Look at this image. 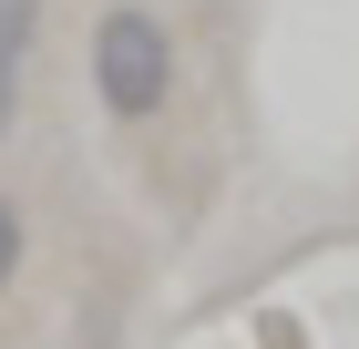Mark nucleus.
<instances>
[{
  "label": "nucleus",
  "instance_id": "obj_4",
  "mask_svg": "<svg viewBox=\"0 0 359 349\" xmlns=\"http://www.w3.org/2000/svg\"><path fill=\"white\" fill-rule=\"evenodd\" d=\"M11 124H21V62H0V144H11Z\"/></svg>",
  "mask_w": 359,
  "mask_h": 349
},
{
  "label": "nucleus",
  "instance_id": "obj_2",
  "mask_svg": "<svg viewBox=\"0 0 359 349\" xmlns=\"http://www.w3.org/2000/svg\"><path fill=\"white\" fill-rule=\"evenodd\" d=\"M41 41V0H0V62H31Z\"/></svg>",
  "mask_w": 359,
  "mask_h": 349
},
{
  "label": "nucleus",
  "instance_id": "obj_3",
  "mask_svg": "<svg viewBox=\"0 0 359 349\" xmlns=\"http://www.w3.org/2000/svg\"><path fill=\"white\" fill-rule=\"evenodd\" d=\"M21 246H31V237H21V206H11V195H0V288H11V277H21Z\"/></svg>",
  "mask_w": 359,
  "mask_h": 349
},
{
  "label": "nucleus",
  "instance_id": "obj_1",
  "mask_svg": "<svg viewBox=\"0 0 359 349\" xmlns=\"http://www.w3.org/2000/svg\"><path fill=\"white\" fill-rule=\"evenodd\" d=\"M93 93H103L113 124H154L175 103V31H165V11L113 0L103 21H93Z\"/></svg>",
  "mask_w": 359,
  "mask_h": 349
}]
</instances>
